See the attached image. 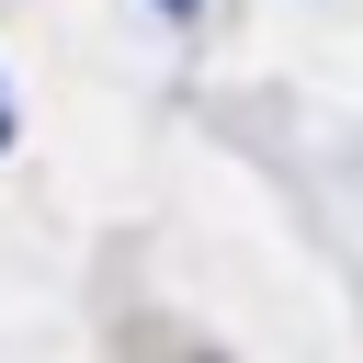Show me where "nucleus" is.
I'll list each match as a JSON object with an SVG mask.
<instances>
[{
  "label": "nucleus",
  "instance_id": "obj_1",
  "mask_svg": "<svg viewBox=\"0 0 363 363\" xmlns=\"http://www.w3.org/2000/svg\"><path fill=\"white\" fill-rule=\"evenodd\" d=\"M159 11H170V23H193V11H204V0H159Z\"/></svg>",
  "mask_w": 363,
  "mask_h": 363
},
{
  "label": "nucleus",
  "instance_id": "obj_2",
  "mask_svg": "<svg viewBox=\"0 0 363 363\" xmlns=\"http://www.w3.org/2000/svg\"><path fill=\"white\" fill-rule=\"evenodd\" d=\"M0 147H11V102H0Z\"/></svg>",
  "mask_w": 363,
  "mask_h": 363
}]
</instances>
